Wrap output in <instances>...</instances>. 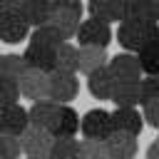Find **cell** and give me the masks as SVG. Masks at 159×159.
Returning <instances> with one entry per match:
<instances>
[{
    "label": "cell",
    "mask_w": 159,
    "mask_h": 159,
    "mask_svg": "<svg viewBox=\"0 0 159 159\" xmlns=\"http://www.w3.org/2000/svg\"><path fill=\"white\" fill-rule=\"evenodd\" d=\"M52 142H55L52 132H50V129H42V127H35V124H30V127L20 134V147H22V154H25V157L50 154Z\"/></svg>",
    "instance_id": "10"
},
{
    "label": "cell",
    "mask_w": 159,
    "mask_h": 159,
    "mask_svg": "<svg viewBox=\"0 0 159 159\" xmlns=\"http://www.w3.org/2000/svg\"><path fill=\"white\" fill-rule=\"evenodd\" d=\"M139 89H142V104L157 102L159 99V77L147 75L144 80H139Z\"/></svg>",
    "instance_id": "30"
},
{
    "label": "cell",
    "mask_w": 159,
    "mask_h": 159,
    "mask_svg": "<svg viewBox=\"0 0 159 159\" xmlns=\"http://www.w3.org/2000/svg\"><path fill=\"white\" fill-rule=\"evenodd\" d=\"M132 22L144 25H159V0H137Z\"/></svg>",
    "instance_id": "23"
},
{
    "label": "cell",
    "mask_w": 159,
    "mask_h": 159,
    "mask_svg": "<svg viewBox=\"0 0 159 159\" xmlns=\"http://www.w3.org/2000/svg\"><path fill=\"white\" fill-rule=\"evenodd\" d=\"M20 154H22L20 137L0 134V159H20Z\"/></svg>",
    "instance_id": "29"
},
{
    "label": "cell",
    "mask_w": 159,
    "mask_h": 159,
    "mask_svg": "<svg viewBox=\"0 0 159 159\" xmlns=\"http://www.w3.org/2000/svg\"><path fill=\"white\" fill-rule=\"evenodd\" d=\"M112 127H114V132L139 137L142 129H144V117L134 107H117L112 112Z\"/></svg>",
    "instance_id": "11"
},
{
    "label": "cell",
    "mask_w": 159,
    "mask_h": 159,
    "mask_svg": "<svg viewBox=\"0 0 159 159\" xmlns=\"http://www.w3.org/2000/svg\"><path fill=\"white\" fill-rule=\"evenodd\" d=\"M55 70L77 75L80 72V47L72 42H62L55 50Z\"/></svg>",
    "instance_id": "19"
},
{
    "label": "cell",
    "mask_w": 159,
    "mask_h": 159,
    "mask_svg": "<svg viewBox=\"0 0 159 159\" xmlns=\"http://www.w3.org/2000/svg\"><path fill=\"white\" fill-rule=\"evenodd\" d=\"M77 94H80V80H77V75L60 72V70H52L50 72V92H47V99H52L57 104H70Z\"/></svg>",
    "instance_id": "5"
},
{
    "label": "cell",
    "mask_w": 159,
    "mask_h": 159,
    "mask_svg": "<svg viewBox=\"0 0 159 159\" xmlns=\"http://www.w3.org/2000/svg\"><path fill=\"white\" fill-rule=\"evenodd\" d=\"M27 67L32 70H42V72H52L55 70V50L40 47V45H27L22 52Z\"/></svg>",
    "instance_id": "18"
},
{
    "label": "cell",
    "mask_w": 159,
    "mask_h": 159,
    "mask_svg": "<svg viewBox=\"0 0 159 159\" xmlns=\"http://www.w3.org/2000/svg\"><path fill=\"white\" fill-rule=\"evenodd\" d=\"M87 12H89V17H94V20H102V22H117L112 0H89V2H87Z\"/></svg>",
    "instance_id": "26"
},
{
    "label": "cell",
    "mask_w": 159,
    "mask_h": 159,
    "mask_svg": "<svg viewBox=\"0 0 159 159\" xmlns=\"http://www.w3.org/2000/svg\"><path fill=\"white\" fill-rule=\"evenodd\" d=\"M104 144H107L109 159H134V154H137V137H132V134L112 132L104 139Z\"/></svg>",
    "instance_id": "13"
},
{
    "label": "cell",
    "mask_w": 159,
    "mask_h": 159,
    "mask_svg": "<svg viewBox=\"0 0 159 159\" xmlns=\"http://www.w3.org/2000/svg\"><path fill=\"white\" fill-rule=\"evenodd\" d=\"M27 70V62L22 55H2V67H0V77L5 80H20V75Z\"/></svg>",
    "instance_id": "25"
},
{
    "label": "cell",
    "mask_w": 159,
    "mask_h": 159,
    "mask_svg": "<svg viewBox=\"0 0 159 159\" xmlns=\"http://www.w3.org/2000/svg\"><path fill=\"white\" fill-rule=\"evenodd\" d=\"M75 40H77V47H87V45L89 47H107L112 42V27H109V22L89 17V20L80 22Z\"/></svg>",
    "instance_id": "4"
},
{
    "label": "cell",
    "mask_w": 159,
    "mask_h": 159,
    "mask_svg": "<svg viewBox=\"0 0 159 159\" xmlns=\"http://www.w3.org/2000/svg\"><path fill=\"white\" fill-rule=\"evenodd\" d=\"M62 42H67V37L52 25V22H45L40 27H32L30 32V45H40V47H47V50H57Z\"/></svg>",
    "instance_id": "17"
},
{
    "label": "cell",
    "mask_w": 159,
    "mask_h": 159,
    "mask_svg": "<svg viewBox=\"0 0 159 159\" xmlns=\"http://www.w3.org/2000/svg\"><path fill=\"white\" fill-rule=\"evenodd\" d=\"M52 137H75L80 132V114L70 104H60V112L52 124Z\"/></svg>",
    "instance_id": "16"
},
{
    "label": "cell",
    "mask_w": 159,
    "mask_h": 159,
    "mask_svg": "<svg viewBox=\"0 0 159 159\" xmlns=\"http://www.w3.org/2000/svg\"><path fill=\"white\" fill-rule=\"evenodd\" d=\"M20 97H22V94H20L17 80H5V77H0V107L15 104Z\"/></svg>",
    "instance_id": "28"
},
{
    "label": "cell",
    "mask_w": 159,
    "mask_h": 159,
    "mask_svg": "<svg viewBox=\"0 0 159 159\" xmlns=\"http://www.w3.org/2000/svg\"><path fill=\"white\" fill-rule=\"evenodd\" d=\"M25 159H50L47 154H32V157H25Z\"/></svg>",
    "instance_id": "33"
},
{
    "label": "cell",
    "mask_w": 159,
    "mask_h": 159,
    "mask_svg": "<svg viewBox=\"0 0 159 159\" xmlns=\"http://www.w3.org/2000/svg\"><path fill=\"white\" fill-rule=\"evenodd\" d=\"M57 112H60V104H57V102H52V99H37V102H32V107L27 109L30 124L42 127V129H52Z\"/></svg>",
    "instance_id": "15"
},
{
    "label": "cell",
    "mask_w": 159,
    "mask_h": 159,
    "mask_svg": "<svg viewBox=\"0 0 159 159\" xmlns=\"http://www.w3.org/2000/svg\"><path fill=\"white\" fill-rule=\"evenodd\" d=\"M47 157L50 159H80V142L75 137H55Z\"/></svg>",
    "instance_id": "22"
},
{
    "label": "cell",
    "mask_w": 159,
    "mask_h": 159,
    "mask_svg": "<svg viewBox=\"0 0 159 159\" xmlns=\"http://www.w3.org/2000/svg\"><path fill=\"white\" fill-rule=\"evenodd\" d=\"M80 159H109L107 144L99 139H82L80 142Z\"/></svg>",
    "instance_id": "27"
},
{
    "label": "cell",
    "mask_w": 159,
    "mask_h": 159,
    "mask_svg": "<svg viewBox=\"0 0 159 159\" xmlns=\"http://www.w3.org/2000/svg\"><path fill=\"white\" fill-rule=\"evenodd\" d=\"M80 132L84 139H99L104 142L114 127H112V112L102 109V107H94L89 112H84V117H80Z\"/></svg>",
    "instance_id": "3"
},
{
    "label": "cell",
    "mask_w": 159,
    "mask_h": 159,
    "mask_svg": "<svg viewBox=\"0 0 159 159\" xmlns=\"http://www.w3.org/2000/svg\"><path fill=\"white\" fill-rule=\"evenodd\" d=\"M142 107H144V112H142L144 124L159 129V99H157V102H149V104H142Z\"/></svg>",
    "instance_id": "32"
},
{
    "label": "cell",
    "mask_w": 159,
    "mask_h": 159,
    "mask_svg": "<svg viewBox=\"0 0 159 159\" xmlns=\"http://www.w3.org/2000/svg\"><path fill=\"white\" fill-rule=\"evenodd\" d=\"M114 84H117V80H114V75L109 72L107 65L87 75V89H89V94H92L94 99H99V102H102V99H112Z\"/></svg>",
    "instance_id": "12"
},
{
    "label": "cell",
    "mask_w": 159,
    "mask_h": 159,
    "mask_svg": "<svg viewBox=\"0 0 159 159\" xmlns=\"http://www.w3.org/2000/svg\"><path fill=\"white\" fill-rule=\"evenodd\" d=\"M0 67H2V55H0Z\"/></svg>",
    "instance_id": "34"
},
{
    "label": "cell",
    "mask_w": 159,
    "mask_h": 159,
    "mask_svg": "<svg viewBox=\"0 0 159 159\" xmlns=\"http://www.w3.org/2000/svg\"><path fill=\"white\" fill-rule=\"evenodd\" d=\"M119 47H124V52H139L149 45L159 42V25H144V22H119L117 32H114Z\"/></svg>",
    "instance_id": "1"
},
{
    "label": "cell",
    "mask_w": 159,
    "mask_h": 159,
    "mask_svg": "<svg viewBox=\"0 0 159 159\" xmlns=\"http://www.w3.org/2000/svg\"><path fill=\"white\" fill-rule=\"evenodd\" d=\"M17 84H20V94H22L25 99H32V102L47 99V92H50V72L27 67V70L20 75Z\"/></svg>",
    "instance_id": "6"
},
{
    "label": "cell",
    "mask_w": 159,
    "mask_h": 159,
    "mask_svg": "<svg viewBox=\"0 0 159 159\" xmlns=\"http://www.w3.org/2000/svg\"><path fill=\"white\" fill-rule=\"evenodd\" d=\"M30 32H32L30 22H27L17 10L0 12V40H2V42L17 45V42H22L25 37H30Z\"/></svg>",
    "instance_id": "7"
},
{
    "label": "cell",
    "mask_w": 159,
    "mask_h": 159,
    "mask_svg": "<svg viewBox=\"0 0 159 159\" xmlns=\"http://www.w3.org/2000/svg\"><path fill=\"white\" fill-rule=\"evenodd\" d=\"M107 67H109V72L114 75L117 82H139V77H142L139 57L134 52H117L107 62Z\"/></svg>",
    "instance_id": "9"
},
{
    "label": "cell",
    "mask_w": 159,
    "mask_h": 159,
    "mask_svg": "<svg viewBox=\"0 0 159 159\" xmlns=\"http://www.w3.org/2000/svg\"><path fill=\"white\" fill-rule=\"evenodd\" d=\"M109 62L107 57V47H80V72L82 75H89L99 67H104Z\"/></svg>",
    "instance_id": "21"
},
{
    "label": "cell",
    "mask_w": 159,
    "mask_h": 159,
    "mask_svg": "<svg viewBox=\"0 0 159 159\" xmlns=\"http://www.w3.org/2000/svg\"><path fill=\"white\" fill-rule=\"evenodd\" d=\"M114 107H137L142 104V89L139 82H117L112 92Z\"/></svg>",
    "instance_id": "20"
},
{
    "label": "cell",
    "mask_w": 159,
    "mask_h": 159,
    "mask_svg": "<svg viewBox=\"0 0 159 159\" xmlns=\"http://www.w3.org/2000/svg\"><path fill=\"white\" fill-rule=\"evenodd\" d=\"M50 10H52L50 0H20L17 2V12L30 22V27H40L50 22Z\"/></svg>",
    "instance_id": "14"
},
{
    "label": "cell",
    "mask_w": 159,
    "mask_h": 159,
    "mask_svg": "<svg viewBox=\"0 0 159 159\" xmlns=\"http://www.w3.org/2000/svg\"><path fill=\"white\" fill-rule=\"evenodd\" d=\"M112 7H114V17H117V22H132L137 0H112Z\"/></svg>",
    "instance_id": "31"
},
{
    "label": "cell",
    "mask_w": 159,
    "mask_h": 159,
    "mask_svg": "<svg viewBox=\"0 0 159 159\" xmlns=\"http://www.w3.org/2000/svg\"><path fill=\"white\" fill-rule=\"evenodd\" d=\"M50 2H52L50 22L67 40H72L77 35V30H80V22H82V12H84L82 0H50Z\"/></svg>",
    "instance_id": "2"
},
{
    "label": "cell",
    "mask_w": 159,
    "mask_h": 159,
    "mask_svg": "<svg viewBox=\"0 0 159 159\" xmlns=\"http://www.w3.org/2000/svg\"><path fill=\"white\" fill-rule=\"evenodd\" d=\"M27 127H30V114H27V109L20 102L0 107V134L20 137Z\"/></svg>",
    "instance_id": "8"
},
{
    "label": "cell",
    "mask_w": 159,
    "mask_h": 159,
    "mask_svg": "<svg viewBox=\"0 0 159 159\" xmlns=\"http://www.w3.org/2000/svg\"><path fill=\"white\" fill-rule=\"evenodd\" d=\"M137 57H139V67H142L144 75L159 77V42H157V45H149V47H144V50H139Z\"/></svg>",
    "instance_id": "24"
}]
</instances>
